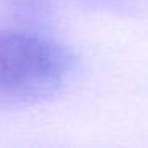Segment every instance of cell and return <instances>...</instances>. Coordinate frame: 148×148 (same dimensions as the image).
Returning a JSON list of instances; mask_svg holds the SVG:
<instances>
[{
	"label": "cell",
	"mask_w": 148,
	"mask_h": 148,
	"mask_svg": "<svg viewBox=\"0 0 148 148\" xmlns=\"http://www.w3.org/2000/svg\"><path fill=\"white\" fill-rule=\"evenodd\" d=\"M67 69L69 58L56 43L35 34L0 32V96H45Z\"/></svg>",
	"instance_id": "obj_1"
}]
</instances>
